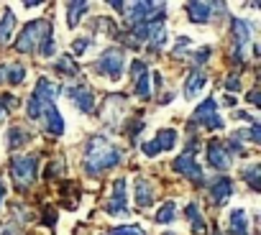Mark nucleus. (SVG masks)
Returning a JSON list of instances; mask_svg holds the SVG:
<instances>
[{
  "label": "nucleus",
  "mask_w": 261,
  "mask_h": 235,
  "mask_svg": "<svg viewBox=\"0 0 261 235\" xmlns=\"http://www.w3.org/2000/svg\"><path fill=\"white\" fill-rule=\"evenodd\" d=\"M174 143H177V131H174V128H164V131L156 133L154 141L144 143L141 149H144L146 156H156V154H162V151H172Z\"/></svg>",
  "instance_id": "nucleus-8"
},
{
  "label": "nucleus",
  "mask_w": 261,
  "mask_h": 235,
  "mask_svg": "<svg viewBox=\"0 0 261 235\" xmlns=\"http://www.w3.org/2000/svg\"><path fill=\"white\" fill-rule=\"evenodd\" d=\"M162 82H164V79H162V74H159V72H154V87H156V90H162Z\"/></svg>",
  "instance_id": "nucleus-36"
},
{
  "label": "nucleus",
  "mask_w": 261,
  "mask_h": 235,
  "mask_svg": "<svg viewBox=\"0 0 261 235\" xmlns=\"http://www.w3.org/2000/svg\"><path fill=\"white\" fill-rule=\"evenodd\" d=\"M185 215H187V220H190V225H192V232H195V235H202V232H205V220H202L200 207H197L195 202H190V204L185 207Z\"/></svg>",
  "instance_id": "nucleus-22"
},
{
  "label": "nucleus",
  "mask_w": 261,
  "mask_h": 235,
  "mask_svg": "<svg viewBox=\"0 0 261 235\" xmlns=\"http://www.w3.org/2000/svg\"><path fill=\"white\" fill-rule=\"evenodd\" d=\"M228 232L230 235H251L248 232V217H246V210L243 207H236L228 217Z\"/></svg>",
  "instance_id": "nucleus-17"
},
{
  "label": "nucleus",
  "mask_w": 261,
  "mask_h": 235,
  "mask_svg": "<svg viewBox=\"0 0 261 235\" xmlns=\"http://www.w3.org/2000/svg\"><path fill=\"white\" fill-rule=\"evenodd\" d=\"M16 102H18V100L11 97V95H0V121H3V118L8 115V110H11Z\"/></svg>",
  "instance_id": "nucleus-29"
},
{
  "label": "nucleus",
  "mask_w": 261,
  "mask_h": 235,
  "mask_svg": "<svg viewBox=\"0 0 261 235\" xmlns=\"http://www.w3.org/2000/svg\"><path fill=\"white\" fill-rule=\"evenodd\" d=\"M185 11L192 23H207L213 18V3H187Z\"/></svg>",
  "instance_id": "nucleus-16"
},
{
  "label": "nucleus",
  "mask_w": 261,
  "mask_h": 235,
  "mask_svg": "<svg viewBox=\"0 0 261 235\" xmlns=\"http://www.w3.org/2000/svg\"><path fill=\"white\" fill-rule=\"evenodd\" d=\"M205 84H207V74H205L202 69H192V72L187 74V79H185V97H187V100H195Z\"/></svg>",
  "instance_id": "nucleus-14"
},
{
  "label": "nucleus",
  "mask_w": 261,
  "mask_h": 235,
  "mask_svg": "<svg viewBox=\"0 0 261 235\" xmlns=\"http://www.w3.org/2000/svg\"><path fill=\"white\" fill-rule=\"evenodd\" d=\"M105 212L113 215V217H125L128 215V204H125V179H115L113 182V194H110V202L105 204Z\"/></svg>",
  "instance_id": "nucleus-10"
},
{
  "label": "nucleus",
  "mask_w": 261,
  "mask_h": 235,
  "mask_svg": "<svg viewBox=\"0 0 261 235\" xmlns=\"http://www.w3.org/2000/svg\"><path fill=\"white\" fill-rule=\"evenodd\" d=\"M3 194H6V189H3V182H0V204H3Z\"/></svg>",
  "instance_id": "nucleus-37"
},
{
  "label": "nucleus",
  "mask_w": 261,
  "mask_h": 235,
  "mask_svg": "<svg viewBox=\"0 0 261 235\" xmlns=\"http://www.w3.org/2000/svg\"><path fill=\"white\" fill-rule=\"evenodd\" d=\"M67 23H69V28H77V23L82 21V16H85V11H87V3H69L67 6Z\"/></svg>",
  "instance_id": "nucleus-23"
},
{
  "label": "nucleus",
  "mask_w": 261,
  "mask_h": 235,
  "mask_svg": "<svg viewBox=\"0 0 261 235\" xmlns=\"http://www.w3.org/2000/svg\"><path fill=\"white\" fill-rule=\"evenodd\" d=\"M230 192H233L230 179H228V177H218V179L213 182V187H210V199H213V204H225L228 197H230Z\"/></svg>",
  "instance_id": "nucleus-15"
},
{
  "label": "nucleus",
  "mask_w": 261,
  "mask_h": 235,
  "mask_svg": "<svg viewBox=\"0 0 261 235\" xmlns=\"http://www.w3.org/2000/svg\"><path fill=\"white\" fill-rule=\"evenodd\" d=\"M130 74H134V79H139V77H144V74H146V62H141V59H136L134 64H130Z\"/></svg>",
  "instance_id": "nucleus-30"
},
{
  "label": "nucleus",
  "mask_w": 261,
  "mask_h": 235,
  "mask_svg": "<svg viewBox=\"0 0 261 235\" xmlns=\"http://www.w3.org/2000/svg\"><path fill=\"white\" fill-rule=\"evenodd\" d=\"M174 217H177V204L174 202H167L156 210V222H162V225H169Z\"/></svg>",
  "instance_id": "nucleus-24"
},
{
  "label": "nucleus",
  "mask_w": 261,
  "mask_h": 235,
  "mask_svg": "<svg viewBox=\"0 0 261 235\" xmlns=\"http://www.w3.org/2000/svg\"><path fill=\"white\" fill-rule=\"evenodd\" d=\"M31 141H34V133H29L21 126H13L11 133H8V149H21V146H26Z\"/></svg>",
  "instance_id": "nucleus-21"
},
{
  "label": "nucleus",
  "mask_w": 261,
  "mask_h": 235,
  "mask_svg": "<svg viewBox=\"0 0 261 235\" xmlns=\"http://www.w3.org/2000/svg\"><path fill=\"white\" fill-rule=\"evenodd\" d=\"M215 107H218V102H215L213 97H207V100L195 110L192 121H195V123H200L205 131H220V128H223V118L215 112Z\"/></svg>",
  "instance_id": "nucleus-6"
},
{
  "label": "nucleus",
  "mask_w": 261,
  "mask_h": 235,
  "mask_svg": "<svg viewBox=\"0 0 261 235\" xmlns=\"http://www.w3.org/2000/svg\"><path fill=\"white\" fill-rule=\"evenodd\" d=\"M207 161L218 171H225L230 166V156H228V151H225V146L220 141H210L207 143Z\"/></svg>",
  "instance_id": "nucleus-13"
},
{
  "label": "nucleus",
  "mask_w": 261,
  "mask_h": 235,
  "mask_svg": "<svg viewBox=\"0 0 261 235\" xmlns=\"http://www.w3.org/2000/svg\"><path fill=\"white\" fill-rule=\"evenodd\" d=\"M187 46H190V39L182 36V39L177 41V46H174V54H177V56H185V49H187Z\"/></svg>",
  "instance_id": "nucleus-34"
},
{
  "label": "nucleus",
  "mask_w": 261,
  "mask_h": 235,
  "mask_svg": "<svg viewBox=\"0 0 261 235\" xmlns=\"http://www.w3.org/2000/svg\"><path fill=\"white\" fill-rule=\"evenodd\" d=\"M207 59H210V46H202L200 51L192 54V62H195V64H205Z\"/></svg>",
  "instance_id": "nucleus-31"
},
{
  "label": "nucleus",
  "mask_w": 261,
  "mask_h": 235,
  "mask_svg": "<svg viewBox=\"0 0 261 235\" xmlns=\"http://www.w3.org/2000/svg\"><path fill=\"white\" fill-rule=\"evenodd\" d=\"M246 97H248V102H251V105H258V92H256V90H251Z\"/></svg>",
  "instance_id": "nucleus-35"
},
{
  "label": "nucleus",
  "mask_w": 261,
  "mask_h": 235,
  "mask_svg": "<svg viewBox=\"0 0 261 235\" xmlns=\"http://www.w3.org/2000/svg\"><path fill=\"white\" fill-rule=\"evenodd\" d=\"M172 169L179 174V177H187V179H195V182H202V169H200V164L195 161V156H192V151H185V154H179L177 159H174V164H172Z\"/></svg>",
  "instance_id": "nucleus-9"
},
{
  "label": "nucleus",
  "mask_w": 261,
  "mask_h": 235,
  "mask_svg": "<svg viewBox=\"0 0 261 235\" xmlns=\"http://www.w3.org/2000/svg\"><path fill=\"white\" fill-rule=\"evenodd\" d=\"M258 174H261V166H258V164H251L248 169H243V171H241V177L246 179V184H248L253 192L258 189Z\"/></svg>",
  "instance_id": "nucleus-25"
},
{
  "label": "nucleus",
  "mask_w": 261,
  "mask_h": 235,
  "mask_svg": "<svg viewBox=\"0 0 261 235\" xmlns=\"http://www.w3.org/2000/svg\"><path fill=\"white\" fill-rule=\"evenodd\" d=\"M59 84L51 82L49 77H41L34 87V92L29 95L26 102V112L31 121H39L44 126V131L54 138H59L64 133V118L57 107V97H59Z\"/></svg>",
  "instance_id": "nucleus-1"
},
{
  "label": "nucleus",
  "mask_w": 261,
  "mask_h": 235,
  "mask_svg": "<svg viewBox=\"0 0 261 235\" xmlns=\"http://www.w3.org/2000/svg\"><path fill=\"white\" fill-rule=\"evenodd\" d=\"M87 46H92V39H77V41L72 44V51H74V54L80 56V54H82V51H85Z\"/></svg>",
  "instance_id": "nucleus-32"
},
{
  "label": "nucleus",
  "mask_w": 261,
  "mask_h": 235,
  "mask_svg": "<svg viewBox=\"0 0 261 235\" xmlns=\"http://www.w3.org/2000/svg\"><path fill=\"white\" fill-rule=\"evenodd\" d=\"M16 34V13L6 11L3 18H0V44H8Z\"/></svg>",
  "instance_id": "nucleus-19"
},
{
  "label": "nucleus",
  "mask_w": 261,
  "mask_h": 235,
  "mask_svg": "<svg viewBox=\"0 0 261 235\" xmlns=\"http://www.w3.org/2000/svg\"><path fill=\"white\" fill-rule=\"evenodd\" d=\"M146 44H149V49H151V51H159V49L167 44V31H164V26H159V28L149 36V41H146Z\"/></svg>",
  "instance_id": "nucleus-26"
},
{
  "label": "nucleus",
  "mask_w": 261,
  "mask_h": 235,
  "mask_svg": "<svg viewBox=\"0 0 261 235\" xmlns=\"http://www.w3.org/2000/svg\"><path fill=\"white\" fill-rule=\"evenodd\" d=\"M39 154H23V156H13L11 159V177H13V184L16 189H29L34 182H36V174H39Z\"/></svg>",
  "instance_id": "nucleus-4"
},
{
  "label": "nucleus",
  "mask_w": 261,
  "mask_h": 235,
  "mask_svg": "<svg viewBox=\"0 0 261 235\" xmlns=\"http://www.w3.org/2000/svg\"><path fill=\"white\" fill-rule=\"evenodd\" d=\"M154 197H156L154 184H151L149 179H144V177H136V182H134V199H136V207H139V210L151 207V204H154Z\"/></svg>",
  "instance_id": "nucleus-12"
},
{
  "label": "nucleus",
  "mask_w": 261,
  "mask_h": 235,
  "mask_svg": "<svg viewBox=\"0 0 261 235\" xmlns=\"http://www.w3.org/2000/svg\"><path fill=\"white\" fill-rule=\"evenodd\" d=\"M23 79H26V69L21 64H3V67H0V82L21 84Z\"/></svg>",
  "instance_id": "nucleus-18"
},
{
  "label": "nucleus",
  "mask_w": 261,
  "mask_h": 235,
  "mask_svg": "<svg viewBox=\"0 0 261 235\" xmlns=\"http://www.w3.org/2000/svg\"><path fill=\"white\" fill-rule=\"evenodd\" d=\"M67 97L72 100V105L80 110V112H92L95 107V95L87 84H72L67 87Z\"/></svg>",
  "instance_id": "nucleus-11"
},
{
  "label": "nucleus",
  "mask_w": 261,
  "mask_h": 235,
  "mask_svg": "<svg viewBox=\"0 0 261 235\" xmlns=\"http://www.w3.org/2000/svg\"><path fill=\"white\" fill-rule=\"evenodd\" d=\"M123 161V151L110 143L105 136H92L87 141V151H85V171L90 177L100 174V171H108L113 166H118Z\"/></svg>",
  "instance_id": "nucleus-2"
},
{
  "label": "nucleus",
  "mask_w": 261,
  "mask_h": 235,
  "mask_svg": "<svg viewBox=\"0 0 261 235\" xmlns=\"http://www.w3.org/2000/svg\"><path fill=\"white\" fill-rule=\"evenodd\" d=\"M46 39H51V23L39 18V21H31L23 26V31L16 39V49L21 54H36Z\"/></svg>",
  "instance_id": "nucleus-3"
},
{
  "label": "nucleus",
  "mask_w": 261,
  "mask_h": 235,
  "mask_svg": "<svg viewBox=\"0 0 261 235\" xmlns=\"http://www.w3.org/2000/svg\"><path fill=\"white\" fill-rule=\"evenodd\" d=\"M136 95H139L141 100H149V97H151V87H149V74H144V77H139V79H136Z\"/></svg>",
  "instance_id": "nucleus-27"
},
{
  "label": "nucleus",
  "mask_w": 261,
  "mask_h": 235,
  "mask_svg": "<svg viewBox=\"0 0 261 235\" xmlns=\"http://www.w3.org/2000/svg\"><path fill=\"white\" fill-rule=\"evenodd\" d=\"M105 235H146V232H144V227H139V225H128V227H115V230H110V232H105Z\"/></svg>",
  "instance_id": "nucleus-28"
},
{
  "label": "nucleus",
  "mask_w": 261,
  "mask_h": 235,
  "mask_svg": "<svg viewBox=\"0 0 261 235\" xmlns=\"http://www.w3.org/2000/svg\"><path fill=\"white\" fill-rule=\"evenodd\" d=\"M225 90H230V92L241 90V77H238V74H230V77L225 79Z\"/></svg>",
  "instance_id": "nucleus-33"
},
{
  "label": "nucleus",
  "mask_w": 261,
  "mask_h": 235,
  "mask_svg": "<svg viewBox=\"0 0 261 235\" xmlns=\"http://www.w3.org/2000/svg\"><path fill=\"white\" fill-rule=\"evenodd\" d=\"M123 67H125V54H123V49H115V46L105 49L100 54V59L95 62V72L108 77V79H120Z\"/></svg>",
  "instance_id": "nucleus-5"
},
{
  "label": "nucleus",
  "mask_w": 261,
  "mask_h": 235,
  "mask_svg": "<svg viewBox=\"0 0 261 235\" xmlns=\"http://www.w3.org/2000/svg\"><path fill=\"white\" fill-rule=\"evenodd\" d=\"M54 72L62 74V77H77V74H80V67L74 64L72 54H62V56L57 59V64H54Z\"/></svg>",
  "instance_id": "nucleus-20"
},
{
  "label": "nucleus",
  "mask_w": 261,
  "mask_h": 235,
  "mask_svg": "<svg viewBox=\"0 0 261 235\" xmlns=\"http://www.w3.org/2000/svg\"><path fill=\"white\" fill-rule=\"evenodd\" d=\"M251 23L241 21V18H233L230 21V34H233V59L236 62H243V51H246V44L251 41Z\"/></svg>",
  "instance_id": "nucleus-7"
}]
</instances>
